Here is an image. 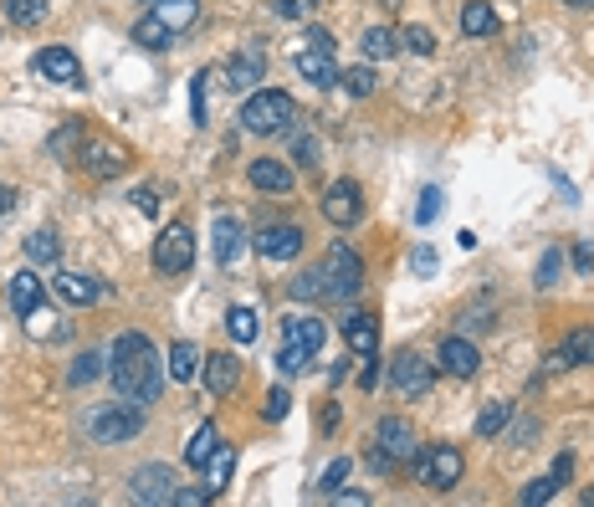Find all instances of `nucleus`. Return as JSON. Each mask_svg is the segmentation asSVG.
Here are the masks:
<instances>
[{
    "label": "nucleus",
    "instance_id": "39",
    "mask_svg": "<svg viewBox=\"0 0 594 507\" xmlns=\"http://www.w3.org/2000/svg\"><path fill=\"white\" fill-rule=\"evenodd\" d=\"M338 82L354 93V98H369L374 88H379V77H374V67H349V72H338Z\"/></svg>",
    "mask_w": 594,
    "mask_h": 507
},
{
    "label": "nucleus",
    "instance_id": "56",
    "mask_svg": "<svg viewBox=\"0 0 594 507\" xmlns=\"http://www.w3.org/2000/svg\"><path fill=\"white\" fill-rule=\"evenodd\" d=\"M303 36H308V47H328V52H333V36H328L323 26H308Z\"/></svg>",
    "mask_w": 594,
    "mask_h": 507
},
{
    "label": "nucleus",
    "instance_id": "27",
    "mask_svg": "<svg viewBox=\"0 0 594 507\" xmlns=\"http://www.w3.org/2000/svg\"><path fill=\"white\" fill-rule=\"evenodd\" d=\"M6 303H11L16 313H31V308L41 303V277H36V272H16V277L6 282Z\"/></svg>",
    "mask_w": 594,
    "mask_h": 507
},
{
    "label": "nucleus",
    "instance_id": "35",
    "mask_svg": "<svg viewBox=\"0 0 594 507\" xmlns=\"http://www.w3.org/2000/svg\"><path fill=\"white\" fill-rule=\"evenodd\" d=\"M507 420H513V405H502V400H492V405H482V415H477V436H502L507 431Z\"/></svg>",
    "mask_w": 594,
    "mask_h": 507
},
{
    "label": "nucleus",
    "instance_id": "44",
    "mask_svg": "<svg viewBox=\"0 0 594 507\" xmlns=\"http://www.w3.org/2000/svg\"><path fill=\"white\" fill-rule=\"evenodd\" d=\"M436 216H441V190L426 185V190H420V205H415V221H420V226H431Z\"/></svg>",
    "mask_w": 594,
    "mask_h": 507
},
{
    "label": "nucleus",
    "instance_id": "32",
    "mask_svg": "<svg viewBox=\"0 0 594 507\" xmlns=\"http://www.w3.org/2000/svg\"><path fill=\"white\" fill-rule=\"evenodd\" d=\"M395 52H400V31H390V26H369L364 31V57L369 62H385Z\"/></svg>",
    "mask_w": 594,
    "mask_h": 507
},
{
    "label": "nucleus",
    "instance_id": "18",
    "mask_svg": "<svg viewBox=\"0 0 594 507\" xmlns=\"http://www.w3.org/2000/svg\"><path fill=\"white\" fill-rule=\"evenodd\" d=\"M246 180L257 185V190H267V195H287L292 190V169L282 159H251L246 164Z\"/></svg>",
    "mask_w": 594,
    "mask_h": 507
},
{
    "label": "nucleus",
    "instance_id": "2",
    "mask_svg": "<svg viewBox=\"0 0 594 507\" xmlns=\"http://www.w3.org/2000/svg\"><path fill=\"white\" fill-rule=\"evenodd\" d=\"M292 118H297V103L282 88H257L241 103V129L246 134H282V129H292Z\"/></svg>",
    "mask_w": 594,
    "mask_h": 507
},
{
    "label": "nucleus",
    "instance_id": "46",
    "mask_svg": "<svg viewBox=\"0 0 594 507\" xmlns=\"http://www.w3.org/2000/svg\"><path fill=\"white\" fill-rule=\"evenodd\" d=\"M313 6H318V0H272V11L282 21H303V16H313Z\"/></svg>",
    "mask_w": 594,
    "mask_h": 507
},
{
    "label": "nucleus",
    "instance_id": "10",
    "mask_svg": "<svg viewBox=\"0 0 594 507\" xmlns=\"http://www.w3.org/2000/svg\"><path fill=\"white\" fill-rule=\"evenodd\" d=\"M431 379H436V364H426L415 349H405V354H395V364H390V385L405 395V400H420V395H431Z\"/></svg>",
    "mask_w": 594,
    "mask_h": 507
},
{
    "label": "nucleus",
    "instance_id": "40",
    "mask_svg": "<svg viewBox=\"0 0 594 507\" xmlns=\"http://www.w3.org/2000/svg\"><path fill=\"white\" fill-rule=\"evenodd\" d=\"M564 349H569L574 364H594V328H574V333L564 338Z\"/></svg>",
    "mask_w": 594,
    "mask_h": 507
},
{
    "label": "nucleus",
    "instance_id": "17",
    "mask_svg": "<svg viewBox=\"0 0 594 507\" xmlns=\"http://www.w3.org/2000/svg\"><path fill=\"white\" fill-rule=\"evenodd\" d=\"M292 62H297V77H308L313 88H333L338 82V62L328 47H303V52H292Z\"/></svg>",
    "mask_w": 594,
    "mask_h": 507
},
{
    "label": "nucleus",
    "instance_id": "37",
    "mask_svg": "<svg viewBox=\"0 0 594 507\" xmlns=\"http://www.w3.org/2000/svg\"><path fill=\"white\" fill-rule=\"evenodd\" d=\"M400 47H405L410 57H431V52H436V36L415 21V26H405V31H400Z\"/></svg>",
    "mask_w": 594,
    "mask_h": 507
},
{
    "label": "nucleus",
    "instance_id": "9",
    "mask_svg": "<svg viewBox=\"0 0 594 507\" xmlns=\"http://www.w3.org/2000/svg\"><path fill=\"white\" fill-rule=\"evenodd\" d=\"M175 492H180V477H175V467H139L134 472V482H129V497L134 502H144V507H164V502H175Z\"/></svg>",
    "mask_w": 594,
    "mask_h": 507
},
{
    "label": "nucleus",
    "instance_id": "22",
    "mask_svg": "<svg viewBox=\"0 0 594 507\" xmlns=\"http://www.w3.org/2000/svg\"><path fill=\"white\" fill-rule=\"evenodd\" d=\"M344 344H349L359 359H374V354H379V323H374L369 313H354V318L344 323Z\"/></svg>",
    "mask_w": 594,
    "mask_h": 507
},
{
    "label": "nucleus",
    "instance_id": "43",
    "mask_svg": "<svg viewBox=\"0 0 594 507\" xmlns=\"http://www.w3.org/2000/svg\"><path fill=\"white\" fill-rule=\"evenodd\" d=\"M308 364H313V354H308V349H297V344H282V354H277V369H282V374H303Z\"/></svg>",
    "mask_w": 594,
    "mask_h": 507
},
{
    "label": "nucleus",
    "instance_id": "29",
    "mask_svg": "<svg viewBox=\"0 0 594 507\" xmlns=\"http://www.w3.org/2000/svg\"><path fill=\"white\" fill-rule=\"evenodd\" d=\"M231 472H236V451H231V446L221 441V446H216V456L205 461V487H210V492L221 497V492L231 487Z\"/></svg>",
    "mask_w": 594,
    "mask_h": 507
},
{
    "label": "nucleus",
    "instance_id": "20",
    "mask_svg": "<svg viewBox=\"0 0 594 507\" xmlns=\"http://www.w3.org/2000/svg\"><path fill=\"white\" fill-rule=\"evenodd\" d=\"M323 338H328V328H323V318H313V313L282 323V344H297V349H308V354L323 349Z\"/></svg>",
    "mask_w": 594,
    "mask_h": 507
},
{
    "label": "nucleus",
    "instance_id": "57",
    "mask_svg": "<svg viewBox=\"0 0 594 507\" xmlns=\"http://www.w3.org/2000/svg\"><path fill=\"white\" fill-rule=\"evenodd\" d=\"M134 200H139V210H144V216H159V195H154V190H139Z\"/></svg>",
    "mask_w": 594,
    "mask_h": 507
},
{
    "label": "nucleus",
    "instance_id": "45",
    "mask_svg": "<svg viewBox=\"0 0 594 507\" xmlns=\"http://www.w3.org/2000/svg\"><path fill=\"white\" fill-rule=\"evenodd\" d=\"M559 272H564V251L554 246V251H543V262H538V287H554Z\"/></svg>",
    "mask_w": 594,
    "mask_h": 507
},
{
    "label": "nucleus",
    "instance_id": "47",
    "mask_svg": "<svg viewBox=\"0 0 594 507\" xmlns=\"http://www.w3.org/2000/svg\"><path fill=\"white\" fill-rule=\"evenodd\" d=\"M21 318H26V333H31V338H47V333H52V323H57V318H52L47 308H41V303H36L31 313H21Z\"/></svg>",
    "mask_w": 594,
    "mask_h": 507
},
{
    "label": "nucleus",
    "instance_id": "26",
    "mask_svg": "<svg viewBox=\"0 0 594 507\" xmlns=\"http://www.w3.org/2000/svg\"><path fill=\"white\" fill-rule=\"evenodd\" d=\"M216 446H221V431H216V420H205V426L190 436V446H185V467L205 472V461L216 456Z\"/></svg>",
    "mask_w": 594,
    "mask_h": 507
},
{
    "label": "nucleus",
    "instance_id": "25",
    "mask_svg": "<svg viewBox=\"0 0 594 507\" xmlns=\"http://www.w3.org/2000/svg\"><path fill=\"white\" fill-rule=\"evenodd\" d=\"M154 16L180 36V31H190L200 21V0H154Z\"/></svg>",
    "mask_w": 594,
    "mask_h": 507
},
{
    "label": "nucleus",
    "instance_id": "16",
    "mask_svg": "<svg viewBox=\"0 0 594 507\" xmlns=\"http://www.w3.org/2000/svg\"><path fill=\"white\" fill-rule=\"evenodd\" d=\"M31 72L36 77H47V82H82V67H77V57L67 52V47H41L36 57H31Z\"/></svg>",
    "mask_w": 594,
    "mask_h": 507
},
{
    "label": "nucleus",
    "instance_id": "34",
    "mask_svg": "<svg viewBox=\"0 0 594 507\" xmlns=\"http://www.w3.org/2000/svg\"><path fill=\"white\" fill-rule=\"evenodd\" d=\"M103 369H108V359H103L98 349H93V354H77V359H72V369H67V385H72V390H82V385H93V379H98Z\"/></svg>",
    "mask_w": 594,
    "mask_h": 507
},
{
    "label": "nucleus",
    "instance_id": "33",
    "mask_svg": "<svg viewBox=\"0 0 594 507\" xmlns=\"http://www.w3.org/2000/svg\"><path fill=\"white\" fill-rule=\"evenodd\" d=\"M134 41H139L144 52H164L169 41H175V31H169L159 16H144V21H134Z\"/></svg>",
    "mask_w": 594,
    "mask_h": 507
},
{
    "label": "nucleus",
    "instance_id": "13",
    "mask_svg": "<svg viewBox=\"0 0 594 507\" xmlns=\"http://www.w3.org/2000/svg\"><path fill=\"white\" fill-rule=\"evenodd\" d=\"M318 205H323V216H328L333 226H354V221L364 216V190H359L354 180H333Z\"/></svg>",
    "mask_w": 594,
    "mask_h": 507
},
{
    "label": "nucleus",
    "instance_id": "8",
    "mask_svg": "<svg viewBox=\"0 0 594 507\" xmlns=\"http://www.w3.org/2000/svg\"><path fill=\"white\" fill-rule=\"evenodd\" d=\"M303 226H292V221H277V226H257V236H251V246H257V257L267 262H297L303 257Z\"/></svg>",
    "mask_w": 594,
    "mask_h": 507
},
{
    "label": "nucleus",
    "instance_id": "23",
    "mask_svg": "<svg viewBox=\"0 0 594 507\" xmlns=\"http://www.w3.org/2000/svg\"><path fill=\"white\" fill-rule=\"evenodd\" d=\"M164 374L175 379V385H190V379L200 374V349L190 344V338H175V349H169V359H164Z\"/></svg>",
    "mask_w": 594,
    "mask_h": 507
},
{
    "label": "nucleus",
    "instance_id": "53",
    "mask_svg": "<svg viewBox=\"0 0 594 507\" xmlns=\"http://www.w3.org/2000/svg\"><path fill=\"white\" fill-rule=\"evenodd\" d=\"M487 318H492L487 308H472V313H461V328H466V333H482V328H492Z\"/></svg>",
    "mask_w": 594,
    "mask_h": 507
},
{
    "label": "nucleus",
    "instance_id": "60",
    "mask_svg": "<svg viewBox=\"0 0 594 507\" xmlns=\"http://www.w3.org/2000/svg\"><path fill=\"white\" fill-rule=\"evenodd\" d=\"M359 385H364V390H374V385H379V364H369V369L359 374Z\"/></svg>",
    "mask_w": 594,
    "mask_h": 507
},
{
    "label": "nucleus",
    "instance_id": "5",
    "mask_svg": "<svg viewBox=\"0 0 594 507\" xmlns=\"http://www.w3.org/2000/svg\"><path fill=\"white\" fill-rule=\"evenodd\" d=\"M144 431V410L134 400H123V405H103L93 420H88V436L98 446H118V441H134Z\"/></svg>",
    "mask_w": 594,
    "mask_h": 507
},
{
    "label": "nucleus",
    "instance_id": "21",
    "mask_svg": "<svg viewBox=\"0 0 594 507\" xmlns=\"http://www.w3.org/2000/svg\"><path fill=\"white\" fill-rule=\"evenodd\" d=\"M246 241H251V236H246V226H241L236 216H216V241H210V246H216V262H221V267H231V262L241 257Z\"/></svg>",
    "mask_w": 594,
    "mask_h": 507
},
{
    "label": "nucleus",
    "instance_id": "11",
    "mask_svg": "<svg viewBox=\"0 0 594 507\" xmlns=\"http://www.w3.org/2000/svg\"><path fill=\"white\" fill-rule=\"evenodd\" d=\"M77 164L88 169L93 180H118L123 169H129V149L113 144V139H88V144H82V154H77Z\"/></svg>",
    "mask_w": 594,
    "mask_h": 507
},
{
    "label": "nucleus",
    "instance_id": "38",
    "mask_svg": "<svg viewBox=\"0 0 594 507\" xmlns=\"http://www.w3.org/2000/svg\"><path fill=\"white\" fill-rule=\"evenodd\" d=\"M292 159L303 164V169H313V164H318V139L303 129V123H292Z\"/></svg>",
    "mask_w": 594,
    "mask_h": 507
},
{
    "label": "nucleus",
    "instance_id": "54",
    "mask_svg": "<svg viewBox=\"0 0 594 507\" xmlns=\"http://www.w3.org/2000/svg\"><path fill=\"white\" fill-rule=\"evenodd\" d=\"M410 267L431 277V272H436V251H431V246H420V251H415V257H410Z\"/></svg>",
    "mask_w": 594,
    "mask_h": 507
},
{
    "label": "nucleus",
    "instance_id": "61",
    "mask_svg": "<svg viewBox=\"0 0 594 507\" xmlns=\"http://www.w3.org/2000/svg\"><path fill=\"white\" fill-rule=\"evenodd\" d=\"M564 6H569V11H589V6H594V0H564Z\"/></svg>",
    "mask_w": 594,
    "mask_h": 507
},
{
    "label": "nucleus",
    "instance_id": "50",
    "mask_svg": "<svg viewBox=\"0 0 594 507\" xmlns=\"http://www.w3.org/2000/svg\"><path fill=\"white\" fill-rule=\"evenodd\" d=\"M543 369H548V374H564V369H574L569 349H564V344H559V349H548V354H543Z\"/></svg>",
    "mask_w": 594,
    "mask_h": 507
},
{
    "label": "nucleus",
    "instance_id": "30",
    "mask_svg": "<svg viewBox=\"0 0 594 507\" xmlns=\"http://www.w3.org/2000/svg\"><path fill=\"white\" fill-rule=\"evenodd\" d=\"M26 257H31L36 267H57V262H62L57 231H31V236H26Z\"/></svg>",
    "mask_w": 594,
    "mask_h": 507
},
{
    "label": "nucleus",
    "instance_id": "6",
    "mask_svg": "<svg viewBox=\"0 0 594 507\" xmlns=\"http://www.w3.org/2000/svg\"><path fill=\"white\" fill-rule=\"evenodd\" d=\"M415 472H420V482H426V487L451 492L461 482V472H466V461H461L456 446H426V451H415Z\"/></svg>",
    "mask_w": 594,
    "mask_h": 507
},
{
    "label": "nucleus",
    "instance_id": "31",
    "mask_svg": "<svg viewBox=\"0 0 594 507\" xmlns=\"http://www.w3.org/2000/svg\"><path fill=\"white\" fill-rule=\"evenodd\" d=\"M226 333L236 338V344H257V333H262V318H257V308H231L226 313Z\"/></svg>",
    "mask_w": 594,
    "mask_h": 507
},
{
    "label": "nucleus",
    "instance_id": "49",
    "mask_svg": "<svg viewBox=\"0 0 594 507\" xmlns=\"http://www.w3.org/2000/svg\"><path fill=\"white\" fill-rule=\"evenodd\" d=\"M210 497H216V492H210L205 482H200V487H180V492H175V507H205Z\"/></svg>",
    "mask_w": 594,
    "mask_h": 507
},
{
    "label": "nucleus",
    "instance_id": "42",
    "mask_svg": "<svg viewBox=\"0 0 594 507\" xmlns=\"http://www.w3.org/2000/svg\"><path fill=\"white\" fill-rule=\"evenodd\" d=\"M554 497H559V482H554V477H538V482H528V487L518 492V502H523V507H538V502H554Z\"/></svg>",
    "mask_w": 594,
    "mask_h": 507
},
{
    "label": "nucleus",
    "instance_id": "48",
    "mask_svg": "<svg viewBox=\"0 0 594 507\" xmlns=\"http://www.w3.org/2000/svg\"><path fill=\"white\" fill-rule=\"evenodd\" d=\"M292 298H323V272H303V277H297Z\"/></svg>",
    "mask_w": 594,
    "mask_h": 507
},
{
    "label": "nucleus",
    "instance_id": "36",
    "mask_svg": "<svg viewBox=\"0 0 594 507\" xmlns=\"http://www.w3.org/2000/svg\"><path fill=\"white\" fill-rule=\"evenodd\" d=\"M47 11H52V0H6L11 26H36V21H47Z\"/></svg>",
    "mask_w": 594,
    "mask_h": 507
},
{
    "label": "nucleus",
    "instance_id": "28",
    "mask_svg": "<svg viewBox=\"0 0 594 507\" xmlns=\"http://www.w3.org/2000/svg\"><path fill=\"white\" fill-rule=\"evenodd\" d=\"M461 36H497V11L487 0H466L461 6Z\"/></svg>",
    "mask_w": 594,
    "mask_h": 507
},
{
    "label": "nucleus",
    "instance_id": "4",
    "mask_svg": "<svg viewBox=\"0 0 594 507\" xmlns=\"http://www.w3.org/2000/svg\"><path fill=\"white\" fill-rule=\"evenodd\" d=\"M323 298H354V292L364 287V262H359V251L349 241H333L328 246V257H323Z\"/></svg>",
    "mask_w": 594,
    "mask_h": 507
},
{
    "label": "nucleus",
    "instance_id": "19",
    "mask_svg": "<svg viewBox=\"0 0 594 507\" xmlns=\"http://www.w3.org/2000/svg\"><path fill=\"white\" fill-rule=\"evenodd\" d=\"M52 287L62 292L72 308H93V303L103 298V282H98V277H82V272H57Z\"/></svg>",
    "mask_w": 594,
    "mask_h": 507
},
{
    "label": "nucleus",
    "instance_id": "7",
    "mask_svg": "<svg viewBox=\"0 0 594 507\" xmlns=\"http://www.w3.org/2000/svg\"><path fill=\"white\" fill-rule=\"evenodd\" d=\"M190 262H195V236H190V226H164L159 231V241H154V267L164 272V277H180V272H190Z\"/></svg>",
    "mask_w": 594,
    "mask_h": 507
},
{
    "label": "nucleus",
    "instance_id": "41",
    "mask_svg": "<svg viewBox=\"0 0 594 507\" xmlns=\"http://www.w3.org/2000/svg\"><path fill=\"white\" fill-rule=\"evenodd\" d=\"M349 467H354V461H349V456H338V461H328V467H323V477H318V492H323V497H333L338 487H344Z\"/></svg>",
    "mask_w": 594,
    "mask_h": 507
},
{
    "label": "nucleus",
    "instance_id": "1",
    "mask_svg": "<svg viewBox=\"0 0 594 507\" xmlns=\"http://www.w3.org/2000/svg\"><path fill=\"white\" fill-rule=\"evenodd\" d=\"M108 374H113V385L123 400H134V405H154L159 390H164V364L149 344V333H118L113 338V354H108Z\"/></svg>",
    "mask_w": 594,
    "mask_h": 507
},
{
    "label": "nucleus",
    "instance_id": "3",
    "mask_svg": "<svg viewBox=\"0 0 594 507\" xmlns=\"http://www.w3.org/2000/svg\"><path fill=\"white\" fill-rule=\"evenodd\" d=\"M420 451V436H415V426L410 420H400V415H385L374 426V446H369V467L374 472H395L400 461H410Z\"/></svg>",
    "mask_w": 594,
    "mask_h": 507
},
{
    "label": "nucleus",
    "instance_id": "55",
    "mask_svg": "<svg viewBox=\"0 0 594 507\" xmlns=\"http://www.w3.org/2000/svg\"><path fill=\"white\" fill-rule=\"evenodd\" d=\"M333 497H338V502H344V507H369V492H354V487H349V492H344V487H338Z\"/></svg>",
    "mask_w": 594,
    "mask_h": 507
},
{
    "label": "nucleus",
    "instance_id": "58",
    "mask_svg": "<svg viewBox=\"0 0 594 507\" xmlns=\"http://www.w3.org/2000/svg\"><path fill=\"white\" fill-rule=\"evenodd\" d=\"M11 210H16V190L0 185V216H11Z\"/></svg>",
    "mask_w": 594,
    "mask_h": 507
},
{
    "label": "nucleus",
    "instance_id": "62",
    "mask_svg": "<svg viewBox=\"0 0 594 507\" xmlns=\"http://www.w3.org/2000/svg\"><path fill=\"white\" fill-rule=\"evenodd\" d=\"M584 507H594V482H589V487H584Z\"/></svg>",
    "mask_w": 594,
    "mask_h": 507
},
{
    "label": "nucleus",
    "instance_id": "14",
    "mask_svg": "<svg viewBox=\"0 0 594 507\" xmlns=\"http://www.w3.org/2000/svg\"><path fill=\"white\" fill-rule=\"evenodd\" d=\"M262 72H267V57H262L257 47L236 52V57H231V62L221 67V77H226V88H231V93H257Z\"/></svg>",
    "mask_w": 594,
    "mask_h": 507
},
{
    "label": "nucleus",
    "instance_id": "15",
    "mask_svg": "<svg viewBox=\"0 0 594 507\" xmlns=\"http://www.w3.org/2000/svg\"><path fill=\"white\" fill-rule=\"evenodd\" d=\"M200 379H205V390L216 400H226L241 385V359L236 354H210V359H200Z\"/></svg>",
    "mask_w": 594,
    "mask_h": 507
},
{
    "label": "nucleus",
    "instance_id": "59",
    "mask_svg": "<svg viewBox=\"0 0 594 507\" xmlns=\"http://www.w3.org/2000/svg\"><path fill=\"white\" fill-rule=\"evenodd\" d=\"M574 262H579V267H594V246L579 241V246H574Z\"/></svg>",
    "mask_w": 594,
    "mask_h": 507
},
{
    "label": "nucleus",
    "instance_id": "24",
    "mask_svg": "<svg viewBox=\"0 0 594 507\" xmlns=\"http://www.w3.org/2000/svg\"><path fill=\"white\" fill-rule=\"evenodd\" d=\"M93 139V129H88V123H77V118H67L62 123V129L47 139V149H52V159H77L82 154V144H88Z\"/></svg>",
    "mask_w": 594,
    "mask_h": 507
},
{
    "label": "nucleus",
    "instance_id": "12",
    "mask_svg": "<svg viewBox=\"0 0 594 507\" xmlns=\"http://www.w3.org/2000/svg\"><path fill=\"white\" fill-rule=\"evenodd\" d=\"M436 369L451 374V379H472L482 369V354H477V344L466 333H451V338H441V349H436Z\"/></svg>",
    "mask_w": 594,
    "mask_h": 507
},
{
    "label": "nucleus",
    "instance_id": "51",
    "mask_svg": "<svg viewBox=\"0 0 594 507\" xmlns=\"http://www.w3.org/2000/svg\"><path fill=\"white\" fill-rule=\"evenodd\" d=\"M287 410H292V395H287V390H282V385H277V390H272V395H267V420H282V415H287Z\"/></svg>",
    "mask_w": 594,
    "mask_h": 507
},
{
    "label": "nucleus",
    "instance_id": "52",
    "mask_svg": "<svg viewBox=\"0 0 594 507\" xmlns=\"http://www.w3.org/2000/svg\"><path fill=\"white\" fill-rule=\"evenodd\" d=\"M548 477H554L559 487H569V477H574V456H569V451H559V461H554V472H548Z\"/></svg>",
    "mask_w": 594,
    "mask_h": 507
}]
</instances>
